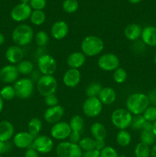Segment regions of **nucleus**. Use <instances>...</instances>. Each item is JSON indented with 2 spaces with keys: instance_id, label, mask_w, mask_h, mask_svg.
<instances>
[{
  "instance_id": "obj_10",
  "label": "nucleus",
  "mask_w": 156,
  "mask_h": 157,
  "mask_svg": "<svg viewBox=\"0 0 156 157\" xmlns=\"http://www.w3.org/2000/svg\"><path fill=\"white\" fill-rule=\"evenodd\" d=\"M98 67L105 71H114L120 65L117 55L113 53H106L100 55L97 61Z\"/></svg>"
},
{
  "instance_id": "obj_42",
  "label": "nucleus",
  "mask_w": 156,
  "mask_h": 157,
  "mask_svg": "<svg viewBox=\"0 0 156 157\" xmlns=\"http://www.w3.org/2000/svg\"><path fill=\"white\" fill-rule=\"evenodd\" d=\"M44 103H45V104L48 107H55L57 105H59L58 104H59V99L55 95V94H50L45 97L44 98Z\"/></svg>"
},
{
  "instance_id": "obj_17",
  "label": "nucleus",
  "mask_w": 156,
  "mask_h": 157,
  "mask_svg": "<svg viewBox=\"0 0 156 157\" xmlns=\"http://www.w3.org/2000/svg\"><path fill=\"white\" fill-rule=\"evenodd\" d=\"M81 80V75L79 69L69 68L66 71L63 76V83L64 85L70 88L76 87L80 84Z\"/></svg>"
},
{
  "instance_id": "obj_46",
  "label": "nucleus",
  "mask_w": 156,
  "mask_h": 157,
  "mask_svg": "<svg viewBox=\"0 0 156 157\" xmlns=\"http://www.w3.org/2000/svg\"><path fill=\"white\" fill-rule=\"evenodd\" d=\"M148 98L150 104H151V106L156 107V88L150 90L148 94Z\"/></svg>"
},
{
  "instance_id": "obj_39",
  "label": "nucleus",
  "mask_w": 156,
  "mask_h": 157,
  "mask_svg": "<svg viewBox=\"0 0 156 157\" xmlns=\"http://www.w3.org/2000/svg\"><path fill=\"white\" fill-rule=\"evenodd\" d=\"M145 122H146V121L143 117L142 114L135 115L133 117L132 122L131 124L132 129L134 130H142Z\"/></svg>"
},
{
  "instance_id": "obj_59",
  "label": "nucleus",
  "mask_w": 156,
  "mask_h": 157,
  "mask_svg": "<svg viewBox=\"0 0 156 157\" xmlns=\"http://www.w3.org/2000/svg\"><path fill=\"white\" fill-rule=\"evenodd\" d=\"M0 157H2V156H1V155H0Z\"/></svg>"
},
{
  "instance_id": "obj_13",
  "label": "nucleus",
  "mask_w": 156,
  "mask_h": 157,
  "mask_svg": "<svg viewBox=\"0 0 156 157\" xmlns=\"http://www.w3.org/2000/svg\"><path fill=\"white\" fill-rule=\"evenodd\" d=\"M32 9L29 4H20L16 5L11 11V18L12 20L17 22H21L30 18L32 15Z\"/></svg>"
},
{
  "instance_id": "obj_35",
  "label": "nucleus",
  "mask_w": 156,
  "mask_h": 157,
  "mask_svg": "<svg viewBox=\"0 0 156 157\" xmlns=\"http://www.w3.org/2000/svg\"><path fill=\"white\" fill-rule=\"evenodd\" d=\"M78 145L80 147L83 152L95 150V140L90 137L81 138Z\"/></svg>"
},
{
  "instance_id": "obj_51",
  "label": "nucleus",
  "mask_w": 156,
  "mask_h": 157,
  "mask_svg": "<svg viewBox=\"0 0 156 157\" xmlns=\"http://www.w3.org/2000/svg\"><path fill=\"white\" fill-rule=\"evenodd\" d=\"M151 157H156V144L151 147Z\"/></svg>"
},
{
  "instance_id": "obj_8",
  "label": "nucleus",
  "mask_w": 156,
  "mask_h": 157,
  "mask_svg": "<svg viewBox=\"0 0 156 157\" xmlns=\"http://www.w3.org/2000/svg\"><path fill=\"white\" fill-rule=\"evenodd\" d=\"M103 104L97 97L87 98L83 104V112L87 117L94 118L101 113Z\"/></svg>"
},
{
  "instance_id": "obj_28",
  "label": "nucleus",
  "mask_w": 156,
  "mask_h": 157,
  "mask_svg": "<svg viewBox=\"0 0 156 157\" xmlns=\"http://www.w3.org/2000/svg\"><path fill=\"white\" fill-rule=\"evenodd\" d=\"M17 69L18 71L19 75H29L34 71V66L33 63L29 60H24L20 61L16 65Z\"/></svg>"
},
{
  "instance_id": "obj_36",
  "label": "nucleus",
  "mask_w": 156,
  "mask_h": 157,
  "mask_svg": "<svg viewBox=\"0 0 156 157\" xmlns=\"http://www.w3.org/2000/svg\"><path fill=\"white\" fill-rule=\"evenodd\" d=\"M62 7L64 12L69 14H72L78 10L79 3H78L77 0H64Z\"/></svg>"
},
{
  "instance_id": "obj_34",
  "label": "nucleus",
  "mask_w": 156,
  "mask_h": 157,
  "mask_svg": "<svg viewBox=\"0 0 156 157\" xmlns=\"http://www.w3.org/2000/svg\"><path fill=\"white\" fill-rule=\"evenodd\" d=\"M0 96L4 101H11L16 97L15 88L12 85H6L0 90Z\"/></svg>"
},
{
  "instance_id": "obj_24",
  "label": "nucleus",
  "mask_w": 156,
  "mask_h": 157,
  "mask_svg": "<svg viewBox=\"0 0 156 157\" xmlns=\"http://www.w3.org/2000/svg\"><path fill=\"white\" fill-rule=\"evenodd\" d=\"M142 29L139 25L136 23H132L128 25L124 29V35L128 40L132 41H137L141 38Z\"/></svg>"
},
{
  "instance_id": "obj_6",
  "label": "nucleus",
  "mask_w": 156,
  "mask_h": 157,
  "mask_svg": "<svg viewBox=\"0 0 156 157\" xmlns=\"http://www.w3.org/2000/svg\"><path fill=\"white\" fill-rule=\"evenodd\" d=\"M17 98L20 99H28L33 94L35 90L34 81L31 78H23L18 79L13 85Z\"/></svg>"
},
{
  "instance_id": "obj_54",
  "label": "nucleus",
  "mask_w": 156,
  "mask_h": 157,
  "mask_svg": "<svg viewBox=\"0 0 156 157\" xmlns=\"http://www.w3.org/2000/svg\"><path fill=\"white\" fill-rule=\"evenodd\" d=\"M152 132L156 137V121L152 123Z\"/></svg>"
},
{
  "instance_id": "obj_14",
  "label": "nucleus",
  "mask_w": 156,
  "mask_h": 157,
  "mask_svg": "<svg viewBox=\"0 0 156 157\" xmlns=\"http://www.w3.org/2000/svg\"><path fill=\"white\" fill-rule=\"evenodd\" d=\"M19 73L15 64H8L0 69V81L5 84L15 83L18 80Z\"/></svg>"
},
{
  "instance_id": "obj_43",
  "label": "nucleus",
  "mask_w": 156,
  "mask_h": 157,
  "mask_svg": "<svg viewBox=\"0 0 156 157\" xmlns=\"http://www.w3.org/2000/svg\"><path fill=\"white\" fill-rule=\"evenodd\" d=\"M29 5L34 10H42L47 5V1L46 0H31Z\"/></svg>"
},
{
  "instance_id": "obj_44",
  "label": "nucleus",
  "mask_w": 156,
  "mask_h": 157,
  "mask_svg": "<svg viewBox=\"0 0 156 157\" xmlns=\"http://www.w3.org/2000/svg\"><path fill=\"white\" fill-rule=\"evenodd\" d=\"M12 149V145L8 142H3L0 141V155L5 154V153H9Z\"/></svg>"
},
{
  "instance_id": "obj_4",
  "label": "nucleus",
  "mask_w": 156,
  "mask_h": 157,
  "mask_svg": "<svg viewBox=\"0 0 156 157\" xmlns=\"http://www.w3.org/2000/svg\"><path fill=\"white\" fill-rule=\"evenodd\" d=\"M133 116L126 108H118L111 114V122L115 127L121 130H126L131 127Z\"/></svg>"
},
{
  "instance_id": "obj_49",
  "label": "nucleus",
  "mask_w": 156,
  "mask_h": 157,
  "mask_svg": "<svg viewBox=\"0 0 156 157\" xmlns=\"http://www.w3.org/2000/svg\"><path fill=\"white\" fill-rule=\"evenodd\" d=\"M106 147L105 140H95V150H97L99 151H101L104 147Z\"/></svg>"
},
{
  "instance_id": "obj_30",
  "label": "nucleus",
  "mask_w": 156,
  "mask_h": 157,
  "mask_svg": "<svg viewBox=\"0 0 156 157\" xmlns=\"http://www.w3.org/2000/svg\"><path fill=\"white\" fill-rule=\"evenodd\" d=\"M134 153L136 157H150L151 156V148L149 146L140 142L135 147Z\"/></svg>"
},
{
  "instance_id": "obj_19",
  "label": "nucleus",
  "mask_w": 156,
  "mask_h": 157,
  "mask_svg": "<svg viewBox=\"0 0 156 157\" xmlns=\"http://www.w3.org/2000/svg\"><path fill=\"white\" fill-rule=\"evenodd\" d=\"M5 56L11 64H17L24 58V52L19 46L12 45L6 49Z\"/></svg>"
},
{
  "instance_id": "obj_15",
  "label": "nucleus",
  "mask_w": 156,
  "mask_h": 157,
  "mask_svg": "<svg viewBox=\"0 0 156 157\" xmlns=\"http://www.w3.org/2000/svg\"><path fill=\"white\" fill-rule=\"evenodd\" d=\"M35 137L28 131H21L13 136V144L18 149H27L32 147Z\"/></svg>"
},
{
  "instance_id": "obj_33",
  "label": "nucleus",
  "mask_w": 156,
  "mask_h": 157,
  "mask_svg": "<svg viewBox=\"0 0 156 157\" xmlns=\"http://www.w3.org/2000/svg\"><path fill=\"white\" fill-rule=\"evenodd\" d=\"M102 89V87L100 83L93 82L89 84L88 87L86 88L85 94L87 98H93V97H97L98 98Z\"/></svg>"
},
{
  "instance_id": "obj_40",
  "label": "nucleus",
  "mask_w": 156,
  "mask_h": 157,
  "mask_svg": "<svg viewBox=\"0 0 156 157\" xmlns=\"http://www.w3.org/2000/svg\"><path fill=\"white\" fill-rule=\"evenodd\" d=\"M142 116L148 122L153 123L156 121V107L149 106L142 113Z\"/></svg>"
},
{
  "instance_id": "obj_55",
  "label": "nucleus",
  "mask_w": 156,
  "mask_h": 157,
  "mask_svg": "<svg viewBox=\"0 0 156 157\" xmlns=\"http://www.w3.org/2000/svg\"><path fill=\"white\" fill-rule=\"evenodd\" d=\"M128 2H129L130 3H132V4H138V3L140 2L142 0H128Z\"/></svg>"
},
{
  "instance_id": "obj_16",
  "label": "nucleus",
  "mask_w": 156,
  "mask_h": 157,
  "mask_svg": "<svg viewBox=\"0 0 156 157\" xmlns=\"http://www.w3.org/2000/svg\"><path fill=\"white\" fill-rule=\"evenodd\" d=\"M64 114V107L61 105H57L55 107H47V110L44 111V119L48 124H54L61 121Z\"/></svg>"
},
{
  "instance_id": "obj_26",
  "label": "nucleus",
  "mask_w": 156,
  "mask_h": 157,
  "mask_svg": "<svg viewBox=\"0 0 156 157\" xmlns=\"http://www.w3.org/2000/svg\"><path fill=\"white\" fill-rule=\"evenodd\" d=\"M42 121L38 117H33L29 121L28 124V132L30 133L34 137H36L39 135L42 129Z\"/></svg>"
},
{
  "instance_id": "obj_12",
  "label": "nucleus",
  "mask_w": 156,
  "mask_h": 157,
  "mask_svg": "<svg viewBox=\"0 0 156 157\" xmlns=\"http://www.w3.org/2000/svg\"><path fill=\"white\" fill-rule=\"evenodd\" d=\"M72 130L69 123L65 121H59L53 124L50 129V136L57 140H64L67 139Z\"/></svg>"
},
{
  "instance_id": "obj_3",
  "label": "nucleus",
  "mask_w": 156,
  "mask_h": 157,
  "mask_svg": "<svg viewBox=\"0 0 156 157\" xmlns=\"http://www.w3.org/2000/svg\"><path fill=\"white\" fill-rule=\"evenodd\" d=\"M35 38L34 30L29 25L20 24L14 29L12 33V39L19 47L30 44Z\"/></svg>"
},
{
  "instance_id": "obj_1",
  "label": "nucleus",
  "mask_w": 156,
  "mask_h": 157,
  "mask_svg": "<svg viewBox=\"0 0 156 157\" xmlns=\"http://www.w3.org/2000/svg\"><path fill=\"white\" fill-rule=\"evenodd\" d=\"M150 106L148 95L141 92H136L127 98L126 109L132 115H141Z\"/></svg>"
},
{
  "instance_id": "obj_48",
  "label": "nucleus",
  "mask_w": 156,
  "mask_h": 157,
  "mask_svg": "<svg viewBox=\"0 0 156 157\" xmlns=\"http://www.w3.org/2000/svg\"><path fill=\"white\" fill-rule=\"evenodd\" d=\"M24 157H39V153L35 149L30 147V148L26 150Z\"/></svg>"
},
{
  "instance_id": "obj_45",
  "label": "nucleus",
  "mask_w": 156,
  "mask_h": 157,
  "mask_svg": "<svg viewBox=\"0 0 156 157\" xmlns=\"http://www.w3.org/2000/svg\"><path fill=\"white\" fill-rule=\"evenodd\" d=\"M69 142L74 144H78L81 140V134L79 133H75V132H71L68 137Z\"/></svg>"
},
{
  "instance_id": "obj_27",
  "label": "nucleus",
  "mask_w": 156,
  "mask_h": 157,
  "mask_svg": "<svg viewBox=\"0 0 156 157\" xmlns=\"http://www.w3.org/2000/svg\"><path fill=\"white\" fill-rule=\"evenodd\" d=\"M69 124L72 132L81 133L84 128V120L80 115H74L70 118Z\"/></svg>"
},
{
  "instance_id": "obj_22",
  "label": "nucleus",
  "mask_w": 156,
  "mask_h": 157,
  "mask_svg": "<svg viewBox=\"0 0 156 157\" xmlns=\"http://www.w3.org/2000/svg\"><path fill=\"white\" fill-rule=\"evenodd\" d=\"M15 134V127L9 121L0 122V141L8 142Z\"/></svg>"
},
{
  "instance_id": "obj_5",
  "label": "nucleus",
  "mask_w": 156,
  "mask_h": 157,
  "mask_svg": "<svg viewBox=\"0 0 156 157\" xmlns=\"http://www.w3.org/2000/svg\"><path fill=\"white\" fill-rule=\"evenodd\" d=\"M58 89V81L53 75H41L37 81V90L42 97L54 94Z\"/></svg>"
},
{
  "instance_id": "obj_32",
  "label": "nucleus",
  "mask_w": 156,
  "mask_h": 157,
  "mask_svg": "<svg viewBox=\"0 0 156 157\" xmlns=\"http://www.w3.org/2000/svg\"><path fill=\"white\" fill-rule=\"evenodd\" d=\"M31 22L37 26L41 25L46 20L45 13L42 10H34L30 16Z\"/></svg>"
},
{
  "instance_id": "obj_25",
  "label": "nucleus",
  "mask_w": 156,
  "mask_h": 157,
  "mask_svg": "<svg viewBox=\"0 0 156 157\" xmlns=\"http://www.w3.org/2000/svg\"><path fill=\"white\" fill-rule=\"evenodd\" d=\"M90 133H91L93 139L96 140H104L107 135V131L105 126L99 122H95L92 124L91 127H90Z\"/></svg>"
},
{
  "instance_id": "obj_38",
  "label": "nucleus",
  "mask_w": 156,
  "mask_h": 157,
  "mask_svg": "<svg viewBox=\"0 0 156 157\" xmlns=\"http://www.w3.org/2000/svg\"><path fill=\"white\" fill-rule=\"evenodd\" d=\"M113 78L114 81L117 84H122L127 79V72L122 67H119L113 71Z\"/></svg>"
},
{
  "instance_id": "obj_56",
  "label": "nucleus",
  "mask_w": 156,
  "mask_h": 157,
  "mask_svg": "<svg viewBox=\"0 0 156 157\" xmlns=\"http://www.w3.org/2000/svg\"><path fill=\"white\" fill-rule=\"evenodd\" d=\"M20 1H21V3H23V4H29L31 0H20Z\"/></svg>"
},
{
  "instance_id": "obj_57",
  "label": "nucleus",
  "mask_w": 156,
  "mask_h": 157,
  "mask_svg": "<svg viewBox=\"0 0 156 157\" xmlns=\"http://www.w3.org/2000/svg\"><path fill=\"white\" fill-rule=\"evenodd\" d=\"M154 64L156 65V53H155V55H154Z\"/></svg>"
},
{
  "instance_id": "obj_58",
  "label": "nucleus",
  "mask_w": 156,
  "mask_h": 157,
  "mask_svg": "<svg viewBox=\"0 0 156 157\" xmlns=\"http://www.w3.org/2000/svg\"><path fill=\"white\" fill-rule=\"evenodd\" d=\"M119 157H127V156L124 154H121V155H119Z\"/></svg>"
},
{
  "instance_id": "obj_50",
  "label": "nucleus",
  "mask_w": 156,
  "mask_h": 157,
  "mask_svg": "<svg viewBox=\"0 0 156 157\" xmlns=\"http://www.w3.org/2000/svg\"><path fill=\"white\" fill-rule=\"evenodd\" d=\"M142 130H148V131L152 130V123L146 121V122L145 123V124H144Z\"/></svg>"
},
{
  "instance_id": "obj_20",
  "label": "nucleus",
  "mask_w": 156,
  "mask_h": 157,
  "mask_svg": "<svg viewBox=\"0 0 156 157\" xmlns=\"http://www.w3.org/2000/svg\"><path fill=\"white\" fill-rule=\"evenodd\" d=\"M142 41L145 45L156 47V27L148 25L142 29L141 35Z\"/></svg>"
},
{
  "instance_id": "obj_41",
  "label": "nucleus",
  "mask_w": 156,
  "mask_h": 157,
  "mask_svg": "<svg viewBox=\"0 0 156 157\" xmlns=\"http://www.w3.org/2000/svg\"><path fill=\"white\" fill-rule=\"evenodd\" d=\"M100 157H119V154L113 147L106 146L100 151Z\"/></svg>"
},
{
  "instance_id": "obj_53",
  "label": "nucleus",
  "mask_w": 156,
  "mask_h": 157,
  "mask_svg": "<svg viewBox=\"0 0 156 157\" xmlns=\"http://www.w3.org/2000/svg\"><path fill=\"white\" fill-rule=\"evenodd\" d=\"M3 107H4V100L1 98L0 96V113L3 110Z\"/></svg>"
},
{
  "instance_id": "obj_37",
  "label": "nucleus",
  "mask_w": 156,
  "mask_h": 157,
  "mask_svg": "<svg viewBox=\"0 0 156 157\" xmlns=\"http://www.w3.org/2000/svg\"><path fill=\"white\" fill-rule=\"evenodd\" d=\"M36 44L39 47H44L49 42V35L44 31H39L35 35Z\"/></svg>"
},
{
  "instance_id": "obj_9",
  "label": "nucleus",
  "mask_w": 156,
  "mask_h": 157,
  "mask_svg": "<svg viewBox=\"0 0 156 157\" xmlns=\"http://www.w3.org/2000/svg\"><path fill=\"white\" fill-rule=\"evenodd\" d=\"M38 67L42 75H53L57 71L58 64L53 56L45 54L38 58Z\"/></svg>"
},
{
  "instance_id": "obj_31",
  "label": "nucleus",
  "mask_w": 156,
  "mask_h": 157,
  "mask_svg": "<svg viewBox=\"0 0 156 157\" xmlns=\"http://www.w3.org/2000/svg\"><path fill=\"white\" fill-rule=\"evenodd\" d=\"M140 142L146 144L148 146H153L156 142V137L153 133L152 130H141Z\"/></svg>"
},
{
  "instance_id": "obj_2",
  "label": "nucleus",
  "mask_w": 156,
  "mask_h": 157,
  "mask_svg": "<svg viewBox=\"0 0 156 157\" xmlns=\"http://www.w3.org/2000/svg\"><path fill=\"white\" fill-rule=\"evenodd\" d=\"M80 48L86 57H95L102 53L104 49V42L99 37L88 35L83 39Z\"/></svg>"
},
{
  "instance_id": "obj_11",
  "label": "nucleus",
  "mask_w": 156,
  "mask_h": 157,
  "mask_svg": "<svg viewBox=\"0 0 156 157\" xmlns=\"http://www.w3.org/2000/svg\"><path fill=\"white\" fill-rule=\"evenodd\" d=\"M38 153L47 154L54 149V141L50 136L46 135H38L35 138L32 146Z\"/></svg>"
},
{
  "instance_id": "obj_52",
  "label": "nucleus",
  "mask_w": 156,
  "mask_h": 157,
  "mask_svg": "<svg viewBox=\"0 0 156 157\" xmlns=\"http://www.w3.org/2000/svg\"><path fill=\"white\" fill-rule=\"evenodd\" d=\"M5 41H6V38H5V35L2 33L0 32V46L4 44Z\"/></svg>"
},
{
  "instance_id": "obj_18",
  "label": "nucleus",
  "mask_w": 156,
  "mask_h": 157,
  "mask_svg": "<svg viewBox=\"0 0 156 157\" xmlns=\"http://www.w3.org/2000/svg\"><path fill=\"white\" fill-rule=\"evenodd\" d=\"M68 32V25L66 21L62 20L55 21L50 28V35L56 40L64 39L67 37Z\"/></svg>"
},
{
  "instance_id": "obj_21",
  "label": "nucleus",
  "mask_w": 156,
  "mask_h": 157,
  "mask_svg": "<svg viewBox=\"0 0 156 157\" xmlns=\"http://www.w3.org/2000/svg\"><path fill=\"white\" fill-rule=\"evenodd\" d=\"M86 62V56L82 52H74L69 55L67 64L70 68L79 69L84 66Z\"/></svg>"
},
{
  "instance_id": "obj_23",
  "label": "nucleus",
  "mask_w": 156,
  "mask_h": 157,
  "mask_svg": "<svg viewBox=\"0 0 156 157\" xmlns=\"http://www.w3.org/2000/svg\"><path fill=\"white\" fill-rule=\"evenodd\" d=\"M98 98L103 105H110L116 101V93L114 89L112 87H102Z\"/></svg>"
},
{
  "instance_id": "obj_7",
  "label": "nucleus",
  "mask_w": 156,
  "mask_h": 157,
  "mask_svg": "<svg viewBox=\"0 0 156 157\" xmlns=\"http://www.w3.org/2000/svg\"><path fill=\"white\" fill-rule=\"evenodd\" d=\"M58 157H82L83 151L78 144L69 141H62L56 147Z\"/></svg>"
},
{
  "instance_id": "obj_47",
  "label": "nucleus",
  "mask_w": 156,
  "mask_h": 157,
  "mask_svg": "<svg viewBox=\"0 0 156 157\" xmlns=\"http://www.w3.org/2000/svg\"><path fill=\"white\" fill-rule=\"evenodd\" d=\"M82 157H100V151L97 150H92L90 151L83 152Z\"/></svg>"
},
{
  "instance_id": "obj_29",
  "label": "nucleus",
  "mask_w": 156,
  "mask_h": 157,
  "mask_svg": "<svg viewBox=\"0 0 156 157\" xmlns=\"http://www.w3.org/2000/svg\"><path fill=\"white\" fill-rule=\"evenodd\" d=\"M132 136L126 130H121L116 135V142L120 147H126L131 144Z\"/></svg>"
}]
</instances>
